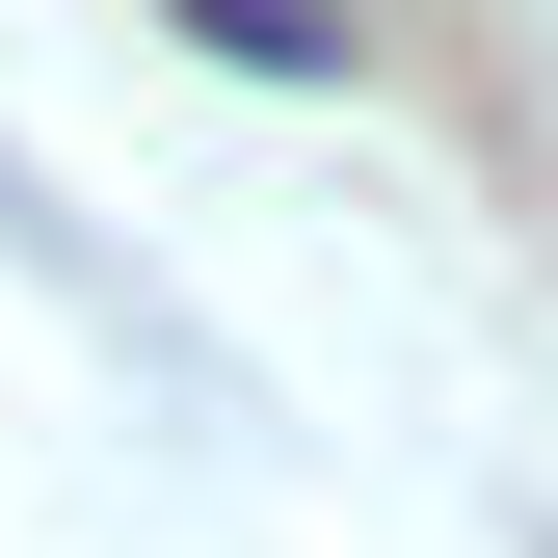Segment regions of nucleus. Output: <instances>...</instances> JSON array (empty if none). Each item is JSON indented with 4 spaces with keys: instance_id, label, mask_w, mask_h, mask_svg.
Masks as SVG:
<instances>
[{
    "instance_id": "f257e3e1",
    "label": "nucleus",
    "mask_w": 558,
    "mask_h": 558,
    "mask_svg": "<svg viewBox=\"0 0 558 558\" xmlns=\"http://www.w3.org/2000/svg\"><path fill=\"white\" fill-rule=\"evenodd\" d=\"M186 27H214L240 81H345V27H319V0H186Z\"/></svg>"
}]
</instances>
